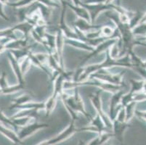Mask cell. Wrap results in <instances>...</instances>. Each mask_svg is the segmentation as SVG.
Returning a JSON list of instances; mask_svg holds the SVG:
<instances>
[{"label":"cell","mask_w":146,"mask_h":145,"mask_svg":"<svg viewBox=\"0 0 146 145\" xmlns=\"http://www.w3.org/2000/svg\"><path fill=\"white\" fill-rule=\"evenodd\" d=\"M113 68H128L132 69L133 65L131 62V59L128 54L123 56L121 58H113L110 54V49L106 51V59L101 62L100 63L90 65L86 67H83V72L82 75L79 77L78 81L82 82L84 81L89 78V77L92 74L95 73L98 70L102 69H111Z\"/></svg>","instance_id":"cell-1"},{"label":"cell","mask_w":146,"mask_h":145,"mask_svg":"<svg viewBox=\"0 0 146 145\" xmlns=\"http://www.w3.org/2000/svg\"><path fill=\"white\" fill-rule=\"evenodd\" d=\"M74 5L85 8L90 15V23L94 24L98 15L103 12L115 11L119 14H132V12L128 11L119 5L115 4H97V5H87L81 0H72Z\"/></svg>","instance_id":"cell-2"},{"label":"cell","mask_w":146,"mask_h":145,"mask_svg":"<svg viewBox=\"0 0 146 145\" xmlns=\"http://www.w3.org/2000/svg\"><path fill=\"white\" fill-rule=\"evenodd\" d=\"M60 98L62 100L65 107L68 111H73L76 113L82 114L90 121H91L93 116L90 113H89L86 110L83 99L78 91V88L74 89V94L72 95L66 94L65 93V91H63Z\"/></svg>","instance_id":"cell-3"},{"label":"cell","mask_w":146,"mask_h":145,"mask_svg":"<svg viewBox=\"0 0 146 145\" xmlns=\"http://www.w3.org/2000/svg\"><path fill=\"white\" fill-rule=\"evenodd\" d=\"M108 70L109 69H102L98 70L95 73L92 74L89 78H95L101 81L114 85H119V86L124 84L123 81L124 73L121 72L119 73H110Z\"/></svg>","instance_id":"cell-4"},{"label":"cell","mask_w":146,"mask_h":145,"mask_svg":"<svg viewBox=\"0 0 146 145\" xmlns=\"http://www.w3.org/2000/svg\"><path fill=\"white\" fill-rule=\"evenodd\" d=\"M103 91L100 89H98L95 93H92L90 95V99L92 102V105L94 107L95 110H96L97 114L101 117L103 122L106 124L107 128L112 129V121L110 119L108 113H105L103 111V105H102V100H101V93Z\"/></svg>","instance_id":"cell-5"},{"label":"cell","mask_w":146,"mask_h":145,"mask_svg":"<svg viewBox=\"0 0 146 145\" xmlns=\"http://www.w3.org/2000/svg\"><path fill=\"white\" fill-rule=\"evenodd\" d=\"M75 121L71 120L68 126H67L66 129L63 130L61 133L55 136V137L51 138V139L46 140L42 143L39 144L38 145H55L58 143H61L63 141L66 140L68 138H70L71 136L74 135L76 132L81 131L80 128H77L76 127Z\"/></svg>","instance_id":"cell-6"},{"label":"cell","mask_w":146,"mask_h":145,"mask_svg":"<svg viewBox=\"0 0 146 145\" xmlns=\"http://www.w3.org/2000/svg\"><path fill=\"white\" fill-rule=\"evenodd\" d=\"M49 124L47 123H41V122L37 121H34L31 122L26 126L20 128L18 132V138L20 140H23L26 138L29 137L31 135L38 131L40 129L46 128L49 127Z\"/></svg>","instance_id":"cell-7"},{"label":"cell","mask_w":146,"mask_h":145,"mask_svg":"<svg viewBox=\"0 0 146 145\" xmlns=\"http://www.w3.org/2000/svg\"><path fill=\"white\" fill-rule=\"evenodd\" d=\"M119 38H108L106 41L103 42V43H101L100 44L98 45V46L94 48V50L91 52L89 53L88 55H87L86 57L82 58V61H80V63H79L78 68H82L84 67V64L87 62L90 59L92 58H95L96 56H98V54H101L103 52H106V51L108 49L111 47L114 44L117 43L118 40Z\"/></svg>","instance_id":"cell-8"},{"label":"cell","mask_w":146,"mask_h":145,"mask_svg":"<svg viewBox=\"0 0 146 145\" xmlns=\"http://www.w3.org/2000/svg\"><path fill=\"white\" fill-rule=\"evenodd\" d=\"M67 1L65 2L64 4L61 5V7H62V11H61L60 14V18L59 25H58V28L60 29L63 32V35L65 37L67 38H71V39H79V36L76 33L74 28H71V27H69L66 23V8L68 7Z\"/></svg>","instance_id":"cell-9"},{"label":"cell","mask_w":146,"mask_h":145,"mask_svg":"<svg viewBox=\"0 0 146 145\" xmlns=\"http://www.w3.org/2000/svg\"><path fill=\"white\" fill-rule=\"evenodd\" d=\"M124 94L123 89L119 90L117 92L112 94L111 99H110L109 109H108V115L109 116L110 119L111 120V121H113L116 118L118 113L122 108L121 105V100L122 96L124 95Z\"/></svg>","instance_id":"cell-10"},{"label":"cell","mask_w":146,"mask_h":145,"mask_svg":"<svg viewBox=\"0 0 146 145\" xmlns=\"http://www.w3.org/2000/svg\"><path fill=\"white\" fill-rule=\"evenodd\" d=\"M65 36L63 35V32L60 29L58 28L55 30V42H56V54L55 58L58 61L59 64L60 65L61 68L65 69L64 60H63V46L65 45Z\"/></svg>","instance_id":"cell-11"},{"label":"cell","mask_w":146,"mask_h":145,"mask_svg":"<svg viewBox=\"0 0 146 145\" xmlns=\"http://www.w3.org/2000/svg\"><path fill=\"white\" fill-rule=\"evenodd\" d=\"M112 131L113 137L116 138L121 144H123L124 141V134L126 130L130 127V124L127 122H121L116 119L112 121Z\"/></svg>","instance_id":"cell-12"},{"label":"cell","mask_w":146,"mask_h":145,"mask_svg":"<svg viewBox=\"0 0 146 145\" xmlns=\"http://www.w3.org/2000/svg\"><path fill=\"white\" fill-rule=\"evenodd\" d=\"M104 25H95L91 23L88 22L86 20L82 19V18H78L75 22L74 23V26L81 32L86 34L89 32H92L94 30H98L101 28Z\"/></svg>","instance_id":"cell-13"},{"label":"cell","mask_w":146,"mask_h":145,"mask_svg":"<svg viewBox=\"0 0 146 145\" xmlns=\"http://www.w3.org/2000/svg\"><path fill=\"white\" fill-rule=\"evenodd\" d=\"M8 58L9 62L10 63V66H11L12 69L14 71V73L16 76L17 80H18V83H19L21 86L26 87V81H25L24 75H23L22 72L21 70V66H20V64L18 61L15 60V58L13 56V54L9 52L8 53Z\"/></svg>","instance_id":"cell-14"},{"label":"cell","mask_w":146,"mask_h":145,"mask_svg":"<svg viewBox=\"0 0 146 145\" xmlns=\"http://www.w3.org/2000/svg\"><path fill=\"white\" fill-rule=\"evenodd\" d=\"M65 44L69 45V46H72V47L78 49V50H84V51L91 52L94 50V47L90 46L86 42H82L81 40L79 39H71V38H65Z\"/></svg>","instance_id":"cell-15"},{"label":"cell","mask_w":146,"mask_h":145,"mask_svg":"<svg viewBox=\"0 0 146 145\" xmlns=\"http://www.w3.org/2000/svg\"><path fill=\"white\" fill-rule=\"evenodd\" d=\"M32 101H34V99L32 98V96L30 95V94H21V96L15 98L14 99L12 100L11 105L9 106V110L18 109L21 106L23 105L26 103H29L30 102H32Z\"/></svg>","instance_id":"cell-16"},{"label":"cell","mask_w":146,"mask_h":145,"mask_svg":"<svg viewBox=\"0 0 146 145\" xmlns=\"http://www.w3.org/2000/svg\"><path fill=\"white\" fill-rule=\"evenodd\" d=\"M66 5H67L68 7H69L71 10H73V12L78 16V18L86 20V21L90 23V15L85 8L80 6H76V5H74L73 3H70V2H68Z\"/></svg>","instance_id":"cell-17"},{"label":"cell","mask_w":146,"mask_h":145,"mask_svg":"<svg viewBox=\"0 0 146 145\" xmlns=\"http://www.w3.org/2000/svg\"><path fill=\"white\" fill-rule=\"evenodd\" d=\"M112 137H113V133L110 131H106L101 134H98L96 137L92 139L86 145H105Z\"/></svg>","instance_id":"cell-18"},{"label":"cell","mask_w":146,"mask_h":145,"mask_svg":"<svg viewBox=\"0 0 146 145\" xmlns=\"http://www.w3.org/2000/svg\"><path fill=\"white\" fill-rule=\"evenodd\" d=\"M58 98H60V96L58 94L53 93L52 95L50 96V98L47 99V101H45V117H49L51 115L52 112L54 110L55 106H56L57 101H58Z\"/></svg>","instance_id":"cell-19"},{"label":"cell","mask_w":146,"mask_h":145,"mask_svg":"<svg viewBox=\"0 0 146 145\" xmlns=\"http://www.w3.org/2000/svg\"><path fill=\"white\" fill-rule=\"evenodd\" d=\"M34 4H35V5L36 6V7H38V9L39 10L41 15H42V18L48 23L49 20H50V17H51L52 9H53V8L47 7L46 6V5H43V4H41L39 3V2H36Z\"/></svg>","instance_id":"cell-20"},{"label":"cell","mask_w":146,"mask_h":145,"mask_svg":"<svg viewBox=\"0 0 146 145\" xmlns=\"http://www.w3.org/2000/svg\"><path fill=\"white\" fill-rule=\"evenodd\" d=\"M137 101H133L129 105H127L125 107H124L125 110V121L129 123L135 115V106H136Z\"/></svg>","instance_id":"cell-21"},{"label":"cell","mask_w":146,"mask_h":145,"mask_svg":"<svg viewBox=\"0 0 146 145\" xmlns=\"http://www.w3.org/2000/svg\"><path fill=\"white\" fill-rule=\"evenodd\" d=\"M129 83L131 84V89H130V92L136 94L140 93L143 91V85L145 83V80H129Z\"/></svg>","instance_id":"cell-22"},{"label":"cell","mask_w":146,"mask_h":145,"mask_svg":"<svg viewBox=\"0 0 146 145\" xmlns=\"http://www.w3.org/2000/svg\"><path fill=\"white\" fill-rule=\"evenodd\" d=\"M38 0H18L15 2H13V3H8L7 4V5L8 6L12 7L15 8V9H17V8H22L25 7H28L29 5H33L34 3H35L36 2H37Z\"/></svg>","instance_id":"cell-23"},{"label":"cell","mask_w":146,"mask_h":145,"mask_svg":"<svg viewBox=\"0 0 146 145\" xmlns=\"http://www.w3.org/2000/svg\"><path fill=\"white\" fill-rule=\"evenodd\" d=\"M0 123L3 124L4 126H10L13 128V129L15 130V131H18V128H17V126L15 125V123H13V120L11 119V118H8L5 115V113H3L2 110H0Z\"/></svg>","instance_id":"cell-24"},{"label":"cell","mask_w":146,"mask_h":145,"mask_svg":"<svg viewBox=\"0 0 146 145\" xmlns=\"http://www.w3.org/2000/svg\"><path fill=\"white\" fill-rule=\"evenodd\" d=\"M135 94L129 91L126 94H124V95L122 96L121 100V105L122 107H125L127 105H129L133 101H135Z\"/></svg>","instance_id":"cell-25"},{"label":"cell","mask_w":146,"mask_h":145,"mask_svg":"<svg viewBox=\"0 0 146 145\" xmlns=\"http://www.w3.org/2000/svg\"><path fill=\"white\" fill-rule=\"evenodd\" d=\"M31 65H32V63H31V61L30 58H29V57L25 58V59L20 63L21 72H22L23 75H24V76L26 74V73L29 70Z\"/></svg>","instance_id":"cell-26"},{"label":"cell","mask_w":146,"mask_h":145,"mask_svg":"<svg viewBox=\"0 0 146 145\" xmlns=\"http://www.w3.org/2000/svg\"><path fill=\"white\" fill-rule=\"evenodd\" d=\"M10 85L8 84L7 79V73L5 70H2L0 73V89H5Z\"/></svg>","instance_id":"cell-27"},{"label":"cell","mask_w":146,"mask_h":145,"mask_svg":"<svg viewBox=\"0 0 146 145\" xmlns=\"http://www.w3.org/2000/svg\"><path fill=\"white\" fill-rule=\"evenodd\" d=\"M37 2L43 4V5H46L47 7H50L51 8H58L60 7L59 4L55 2L54 0H38Z\"/></svg>","instance_id":"cell-28"},{"label":"cell","mask_w":146,"mask_h":145,"mask_svg":"<svg viewBox=\"0 0 146 145\" xmlns=\"http://www.w3.org/2000/svg\"><path fill=\"white\" fill-rule=\"evenodd\" d=\"M84 3L87 5H97V4L106 3V0H85Z\"/></svg>","instance_id":"cell-29"},{"label":"cell","mask_w":146,"mask_h":145,"mask_svg":"<svg viewBox=\"0 0 146 145\" xmlns=\"http://www.w3.org/2000/svg\"><path fill=\"white\" fill-rule=\"evenodd\" d=\"M5 5H3L2 3H1L0 2V17L2 18V19H4L5 21H10V18L7 16V15L5 14V13H4V10H3V6Z\"/></svg>","instance_id":"cell-30"},{"label":"cell","mask_w":146,"mask_h":145,"mask_svg":"<svg viewBox=\"0 0 146 145\" xmlns=\"http://www.w3.org/2000/svg\"><path fill=\"white\" fill-rule=\"evenodd\" d=\"M6 51V49H5V44H2L0 42V54L3 53L4 52Z\"/></svg>","instance_id":"cell-31"},{"label":"cell","mask_w":146,"mask_h":145,"mask_svg":"<svg viewBox=\"0 0 146 145\" xmlns=\"http://www.w3.org/2000/svg\"><path fill=\"white\" fill-rule=\"evenodd\" d=\"M146 23V13H144L142 16V18L140 21V23L139 24H141V23Z\"/></svg>","instance_id":"cell-32"},{"label":"cell","mask_w":146,"mask_h":145,"mask_svg":"<svg viewBox=\"0 0 146 145\" xmlns=\"http://www.w3.org/2000/svg\"><path fill=\"white\" fill-rule=\"evenodd\" d=\"M143 94H146V81H145L144 85H143V91H142Z\"/></svg>","instance_id":"cell-33"},{"label":"cell","mask_w":146,"mask_h":145,"mask_svg":"<svg viewBox=\"0 0 146 145\" xmlns=\"http://www.w3.org/2000/svg\"><path fill=\"white\" fill-rule=\"evenodd\" d=\"M0 2L3 4V5H7L8 3V0H0Z\"/></svg>","instance_id":"cell-34"},{"label":"cell","mask_w":146,"mask_h":145,"mask_svg":"<svg viewBox=\"0 0 146 145\" xmlns=\"http://www.w3.org/2000/svg\"><path fill=\"white\" fill-rule=\"evenodd\" d=\"M114 0H106V4H113Z\"/></svg>","instance_id":"cell-35"},{"label":"cell","mask_w":146,"mask_h":145,"mask_svg":"<svg viewBox=\"0 0 146 145\" xmlns=\"http://www.w3.org/2000/svg\"><path fill=\"white\" fill-rule=\"evenodd\" d=\"M0 95H2V89H0Z\"/></svg>","instance_id":"cell-36"},{"label":"cell","mask_w":146,"mask_h":145,"mask_svg":"<svg viewBox=\"0 0 146 145\" xmlns=\"http://www.w3.org/2000/svg\"><path fill=\"white\" fill-rule=\"evenodd\" d=\"M105 145H111V144H110L109 143H108V142H107V143H106V144H105Z\"/></svg>","instance_id":"cell-37"},{"label":"cell","mask_w":146,"mask_h":145,"mask_svg":"<svg viewBox=\"0 0 146 145\" xmlns=\"http://www.w3.org/2000/svg\"><path fill=\"white\" fill-rule=\"evenodd\" d=\"M121 145H125V144H121Z\"/></svg>","instance_id":"cell-38"}]
</instances>
